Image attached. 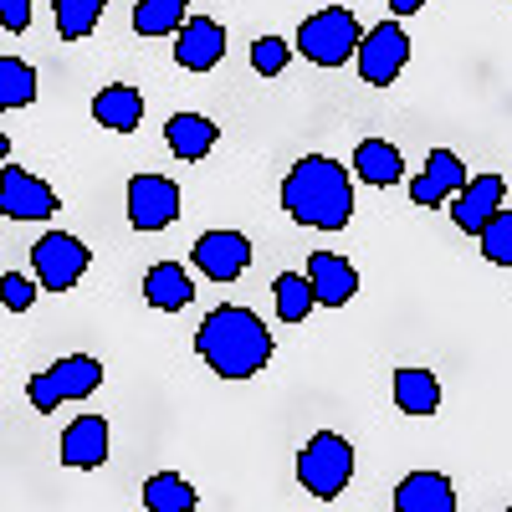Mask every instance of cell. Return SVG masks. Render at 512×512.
Wrapping results in <instances>:
<instances>
[{
    "label": "cell",
    "mask_w": 512,
    "mask_h": 512,
    "mask_svg": "<svg viewBox=\"0 0 512 512\" xmlns=\"http://www.w3.org/2000/svg\"><path fill=\"white\" fill-rule=\"evenodd\" d=\"M195 354L216 369L221 379H251L272 364V328L251 308H216L195 328Z\"/></svg>",
    "instance_id": "6da1fadb"
},
{
    "label": "cell",
    "mask_w": 512,
    "mask_h": 512,
    "mask_svg": "<svg viewBox=\"0 0 512 512\" xmlns=\"http://www.w3.org/2000/svg\"><path fill=\"white\" fill-rule=\"evenodd\" d=\"M282 210L297 226H318V231H344L354 216V180L349 169L328 159V154H308L292 164V175L282 180Z\"/></svg>",
    "instance_id": "7a4b0ae2"
},
{
    "label": "cell",
    "mask_w": 512,
    "mask_h": 512,
    "mask_svg": "<svg viewBox=\"0 0 512 512\" xmlns=\"http://www.w3.org/2000/svg\"><path fill=\"white\" fill-rule=\"evenodd\" d=\"M297 482H303L318 502L344 497V487L354 482V446L338 431H318L303 451H297Z\"/></svg>",
    "instance_id": "3957f363"
},
{
    "label": "cell",
    "mask_w": 512,
    "mask_h": 512,
    "mask_svg": "<svg viewBox=\"0 0 512 512\" xmlns=\"http://www.w3.org/2000/svg\"><path fill=\"white\" fill-rule=\"evenodd\" d=\"M359 21L344 6H328L318 16H308L297 26V52H303L313 67H344L349 57H359Z\"/></svg>",
    "instance_id": "277c9868"
},
{
    "label": "cell",
    "mask_w": 512,
    "mask_h": 512,
    "mask_svg": "<svg viewBox=\"0 0 512 512\" xmlns=\"http://www.w3.org/2000/svg\"><path fill=\"white\" fill-rule=\"evenodd\" d=\"M98 384H103V364H98L93 354H67V359H57L52 369L31 374L26 395H31V410H36V415H52L62 400H82V395H93Z\"/></svg>",
    "instance_id": "5b68a950"
},
{
    "label": "cell",
    "mask_w": 512,
    "mask_h": 512,
    "mask_svg": "<svg viewBox=\"0 0 512 512\" xmlns=\"http://www.w3.org/2000/svg\"><path fill=\"white\" fill-rule=\"evenodd\" d=\"M88 246H82L72 231H47L36 246H31V267H36V282L47 292H67L72 282H82L88 272Z\"/></svg>",
    "instance_id": "8992f818"
},
{
    "label": "cell",
    "mask_w": 512,
    "mask_h": 512,
    "mask_svg": "<svg viewBox=\"0 0 512 512\" xmlns=\"http://www.w3.org/2000/svg\"><path fill=\"white\" fill-rule=\"evenodd\" d=\"M57 210H62V200L41 175H31L21 164L0 169V216L6 221H52Z\"/></svg>",
    "instance_id": "52a82bcc"
},
{
    "label": "cell",
    "mask_w": 512,
    "mask_h": 512,
    "mask_svg": "<svg viewBox=\"0 0 512 512\" xmlns=\"http://www.w3.org/2000/svg\"><path fill=\"white\" fill-rule=\"evenodd\" d=\"M405 62H410V36L400 31V21H379L374 31H364V41H359V77L369 82V88H390Z\"/></svg>",
    "instance_id": "ba28073f"
},
{
    "label": "cell",
    "mask_w": 512,
    "mask_h": 512,
    "mask_svg": "<svg viewBox=\"0 0 512 512\" xmlns=\"http://www.w3.org/2000/svg\"><path fill=\"white\" fill-rule=\"evenodd\" d=\"M180 216V185L164 175H134L128 180V221L134 231H164Z\"/></svg>",
    "instance_id": "9c48e42d"
},
{
    "label": "cell",
    "mask_w": 512,
    "mask_h": 512,
    "mask_svg": "<svg viewBox=\"0 0 512 512\" xmlns=\"http://www.w3.org/2000/svg\"><path fill=\"white\" fill-rule=\"evenodd\" d=\"M466 185H472V175H466V164L451 154V149H431V159H425V175L410 180V200L415 205H451Z\"/></svg>",
    "instance_id": "30bf717a"
},
{
    "label": "cell",
    "mask_w": 512,
    "mask_h": 512,
    "mask_svg": "<svg viewBox=\"0 0 512 512\" xmlns=\"http://www.w3.org/2000/svg\"><path fill=\"white\" fill-rule=\"evenodd\" d=\"M195 267L210 277V282H231L251 267V241L241 231H205L195 241Z\"/></svg>",
    "instance_id": "8fae6325"
},
{
    "label": "cell",
    "mask_w": 512,
    "mask_h": 512,
    "mask_svg": "<svg viewBox=\"0 0 512 512\" xmlns=\"http://www.w3.org/2000/svg\"><path fill=\"white\" fill-rule=\"evenodd\" d=\"M502 195H507V180L502 175H477L456 200H451V221L466 231V236H482L492 226V216L502 210Z\"/></svg>",
    "instance_id": "7c38bea8"
},
{
    "label": "cell",
    "mask_w": 512,
    "mask_h": 512,
    "mask_svg": "<svg viewBox=\"0 0 512 512\" xmlns=\"http://www.w3.org/2000/svg\"><path fill=\"white\" fill-rule=\"evenodd\" d=\"M221 57H226V26L210 21V16L185 21V31L175 36V62H180L185 72H210Z\"/></svg>",
    "instance_id": "4fadbf2b"
},
{
    "label": "cell",
    "mask_w": 512,
    "mask_h": 512,
    "mask_svg": "<svg viewBox=\"0 0 512 512\" xmlns=\"http://www.w3.org/2000/svg\"><path fill=\"white\" fill-rule=\"evenodd\" d=\"M113 431H108V415H82L62 431V461L77 466V472H93V466L108 461Z\"/></svg>",
    "instance_id": "5bb4252c"
},
{
    "label": "cell",
    "mask_w": 512,
    "mask_h": 512,
    "mask_svg": "<svg viewBox=\"0 0 512 512\" xmlns=\"http://www.w3.org/2000/svg\"><path fill=\"white\" fill-rule=\"evenodd\" d=\"M308 282L318 292V303L323 308H344L349 297L359 292V272L349 256H338V251H313L308 256Z\"/></svg>",
    "instance_id": "9a60e30c"
},
{
    "label": "cell",
    "mask_w": 512,
    "mask_h": 512,
    "mask_svg": "<svg viewBox=\"0 0 512 512\" xmlns=\"http://www.w3.org/2000/svg\"><path fill=\"white\" fill-rule=\"evenodd\" d=\"M395 512H456V487L441 472H410L395 487Z\"/></svg>",
    "instance_id": "2e32d148"
},
{
    "label": "cell",
    "mask_w": 512,
    "mask_h": 512,
    "mask_svg": "<svg viewBox=\"0 0 512 512\" xmlns=\"http://www.w3.org/2000/svg\"><path fill=\"white\" fill-rule=\"evenodd\" d=\"M164 139H169V154H175V159L195 164V159H205L210 149H216L221 128L210 123V118H200V113H175V118L164 123Z\"/></svg>",
    "instance_id": "e0dca14e"
},
{
    "label": "cell",
    "mask_w": 512,
    "mask_h": 512,
    "mask_svg": "<svg viewBox=\"0 0 512 512\" xmlns=\"http://www.w3.org/2000/svg\"><path fill=\"white\" fill-rule=\"evenodd\" d=\"M144 297H149V308H159V313H180L195 297V282H190V272L180 262H159L144 277Z\"/></svg>",
    "instance_id": "ac0fdd59"
},
{
    "label": "cell",
    "mask_w": 512,
    "mask_h": 512,
    "mask_svg": "<svg viewBox=\"0 0 512 512\" xmlns=\"http://www.w3.org/2000/svg\"><path fill=\"white\" fill-rule=\"evenodd\" d=\"M93 118L103 128H113V134H134V128L144 123V98L134 88H123V82H113V88H103L93 98Z\"/></svg>",
    "instance_id": "d6986e66"
},
{
    "label": "cell",
    "mask_w": 512,
    "mask_h": 512,
    "mask_svg": "<svg viewBox=\"0 0 512 512\" xmlns=\"http://www.w3.org/2000/svg\"><path fill=\"white\" fill-rule=\"evenodd\" d=\"M354 175L364 180V185H395L400 175H405V159H400V149L395 144H384V139H364L359 149H354Z\"/></svg>",
    "instance_id": "ffe728a7"
},
{
    "label": "cell",
    "mask_w": 512,
    "mask_h": 512,
    "mask_svg": "<svg viewBox=\"0 0 512 512\" xmlns=\"http://www.w3.org/2000/svg\"><path fill=\"white\" fill-rule=\"evenodd\" d=\"M395 405L405 415H436L441 410V379L431 369H395Z\"/></svg>",
    "instance_id": "44dd1931"
},
{
    "label": "cell",
    "mask_w": 512,
    "mask_h": 512,
    "mask_svg": "<svg viewBox=\"0 0 512 512\" xmlns=\"http://www.w3.org/2000/svg\"><path fill=\"white\" fill-rule=\"evenodd\" d=\"M185 21H190V0H139L134 6L139 36H180Z\"/></svg>",
    "instance_id": "7402d4cb"
},
{
    "label": "cell",
    "mask_w": 512,
    "mask_h": 512,
    "mask_svg": "<svg viewBox=\"0 0 512 512\" xmlns=\"http://www.w3.org/2000/svg\"><path fill=\"white\" fill-rule=\"evenodd\" d=\"M272 297H277V318L282 323H303L313 308H318V292L308 282V272H282L272 282Z\"/></svg>",
    "instance_id": "603a6c76"
},
{
    "label": "cell",
    "mask_w": 512,
    "mask_h": 512,
    "mask_svg": "<svg viewBox=\"0 0 512 512\" xmlns=\"http://www.w3.org/2000/svg\"><path fill=\"white\" fill-rule=\"evenodd\" d=\"M144 507L149 512H195V487L180 472H154L144 482Z\"/></svg>",
    "instance_id": "cb8c5ba5"
},
{
    "label": "cell",
    "mask_w": 512,
    "mask_h": 512,
    "mask_svg": "<svg viewBox=\"0 0 512 512\" xmlns=\"http://www.w3.org/2000/svg\"><path fill=\"white\" fill-rule=\"evenodd\" d=\"M52 11H57V31L62 41H82V36H93L103 11H108V0H52Z\"/></svg>",
    "instance_id": "d4e9b609"
},
{
    "label": "cell",
    "mask_w": 512,
    "mask_h": 512,
    "mask_svg": "<svg viewBox=\"0 0 512 512\" xmlns=\"http://www.w3.org/2000/svg\"><path fill=\"white\" fill-rule=\"evenodd\" d=\"M36 98V72L21 57H0V108H26Z\"/></svg>",
    "instance_id": "484cf974"
},
{
    "label": "cell",
    "mask_w": 512,
    "mask_h": 512,
    "mask_svg": "<svg viewBox=\"0 0 512 512\" xmlns=\"http://www.w3.org/2000/svg\"><path fill=\"white\" fill-rule=\"evenodd\" d=\"M482 251L497 267H512V210H497L492 216V226L482 231Z\"/></svg>",
    "instance_id": "4316f807"
},
{
    "label": "cell",
    "mask_w": 512,
    "mask_h": 512,
    "mask_svg": "<svg viewBox=\"0 0 512 512\" xmlns=\"http://www.w3.org/2000/svg\"><path fill=\"white\" fill-rule=\"evenodd\" d=\"M287 57H292V47L282 36H262V41H251V67L262 72V77H277L282 67H287Z\"/></svg>",
    "instance_id": "83f0119b"
},
{
    "label": "cell",
    "mask_w": 512,
    "mask_h": 512,
    "mask_svg": "<svg viewBox=\"0 0 512 512\" xmlns=\"http://www.w3.org/2000/svg\"><path fill=\"white\" fill-rule=\"evenodd\" d=\"M0 297H6L11 313H26V308L36 303V282L21 277V272H6V277H0Z\"/></svg>",
    "instance_id": "f1b7e54d"
},
{
    "label": "cell",
    "mask_w": 512,
    "mask_h": 512,
    "mask_svg": "<svg viewBox=\"0 0 512 512\" xmlns=\"http://www.w3.org/2000/svg\"><path fill=\"white\" fill-rule=\"evenodd\" d=\"M0 26L11 36H21L31 26V0H0Z\"/></svg>",
    "instance_id": "f546056e"
},
{
    "label": "cell",
    "mask_w": 512,
    "mask_h": 512,
    "mask_svg": "<svg viewBox=\"0 0 512 512\" xmlns=\"http://www.w3.org/2000/svg\"><path fill=\"white\" fill-rule=\"evenodd\" d=\"M390 11H400V16H415V11H425V0H390Z\"/></svg>",
    "instance_id": "4dcf8cb0"
},
{
    "label": "cell",
    "mask_w": 512,
    "mask_h": 512,
    "mask_svg": "<svg viewBox=\"0 0 512 512\" xmlns=\"http://www.w3.org/2000/svg\"><path fill=\"white\" fill-rule=\"evenodd\" d=\"M502 512H512V507H502Z\"/></svg>",
    "instance_id": "1f68e13d"
}]
</instances>
